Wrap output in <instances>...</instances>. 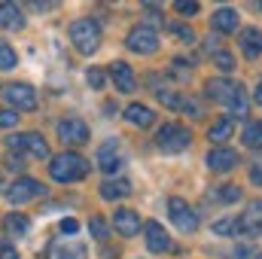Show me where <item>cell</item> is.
<instances>
[{
    "instance_id": "cell-33",
    "label": "cell",
    "mask_w": 262,
    "mask_h": 259,
    "mask_svg": "<svg viewBox=\"0 0 262 259\" xmlns=\"http://www.w3.org/2000/svg\"><path fill=\"white\" fill-rule=\"evenodd\" d=\"M12 125H18V113L9 110V107H3L0 110V128H12Z\"/></svg>"
},
{
    "instance_id": "cell-42",
    "label": "cell",
    "mask_w": 262,
    "mask_h": 259,
    "mask_svg": "<svg viewBox=\"0 0 262 259\" xmlns=\"http://www.w3.org/2000/svg\"><path fill=\"white\" fill-rule=\"evenodd\" d=\"M9 168H12V171H21L25 165H21V159H18V156H9Z\"/></svg>"
},
{
    "instance_id": "cell-31",
    "label": "cell",
    "mask_w": 262,
    "mask_h": 259,
    "mask_svg": "<svg viewBox=\"0 0 262 259\" xmlns=\"http://www.w3.org/2000/svg\"><path fill=\"white\" fill-rule=\"evenodd\" d=\"M213 64L220 67L223 73H232V70H235V58H232V55L223 49V52H216V55H213Z\"/></svg>"
},
{
    "instance_id": "cell-38",
    "label": "cell",
    "mask_w": 262,
    "mask_h": 259,
    "mask_svg": "<svg viewBox=\"0 0 262 259\" xmlns=\"http://www.w3.org/2000/svg\"><path fill=\"white\" fill-rule=\"evenodd\" d=\"M76 232H79V223L76 220H70V217L61 220V235H76Z\"/></svg>"
},
{
    "instance_id": "cell-25",
    "label": "cell",
    "mask_w": 262,
    "mask_h": 259,
    "mask_svg": "<svg viewBox=\"0 0 262 259\" xmlns=\"http://www.w3.org/2000/svg\"><path fill=\"white\" fill-rule=\"evenodd\" d=\"M241 140L250 146V149H259L262 146V122H247V128L241 134Z\"/></svg>"
},
{
    "instance_id": "cell-2",
    "label": "cell",
    "mask_w": 262,
    "mask_h": 259,
    "mask_svg": "<svg viewBox=\"0 0 262 259\" xmlns=\"http://www.w3.org/2000/svg\"><path fill=\"white\" fill-rule=\"evenodd\" d=\"M70 43L82 52V55H95L101 46V28L92 18H76L70 25Z\"/></svg>"
},
{
    "instance_id": "cell-32",
    "label": "cell",
    "mask_w": 262,
    "mask_h": 259,
    "mask_svg": "<svg viewBox=\"0 0 262 259\" xmlns=\"http://www.w3.org/2000/svg\"><path fill=\"white\" fill-rule=\"evenodd\" d=\"M85 79H89V85H92V89H104V82H107V76H104V70H101V67H89Z\"/></svg>"
},
{
    "instance_id": "cell-39",
    "label": "cell",
    "mask_w": 262,
    "mask_h": 259,
    "mask_svg": "<svg viewBox=\"0 0 262 259\" xmlns=\"http://www.w3.org/2000/svg\"><path fill=\"white\" fill-rule=\"evenodd\" d=\"M174 34H177L180 40H186V43H192V40H195V34H192V28H186V25H177V28H174Z\"/></svg>"
},
{
    "instance_id": "cell-36",
    "label": "cell",
    "mask_w": 262,
    "mask_h": 259,
    "mask_svg": "<svg viewBox=\"0 0 262 259\" xmlns=\"http://www.w3.org/2000/svg\"><path fill=\"white\" fill-rule=\"evenodd\" d=\"M58 259H85V247L82 244H76V247H67L58 253Z\"/></svg>"
},
{
    "instance_id": "cell-18",
    "label": "cell",
    "mask_w": 262,
    "mask_h": 259,
    "mask_svg": "<svg viewBox=\"0 0 262 259\" xmlns=\"http://www.w3.org/2000/svg\"><path fill=\"white\" fill-rule=\"evenodd\" d=\"M241 52L247 58H259L262 55V31L259 28H244L241 31Z\"/></svg>"
},
{
    "instance_id": "cell-41",
    "label": "cell",
    "mask_w": 262,
    "mask_h": 259,
    "mask_svg": "<svg viewBox=\"0 0 262 259\" xmlns=\"http://www.w3.org/2000/svg\"><path fill=\"white\" fill-rule=\"evenodd\" d=\"M250 180H253V183H259V186H262V165H256V168L250 171Z\"/></svg>"
},
{
    "instance_id": "cell-16",
    "label": "cell",
    "mask_w": 262,
    "mask_h": 259,
    "mask_svg": "<svg viewBox=\"0 0 262 259\" xmlns=\"http://www.w3.org/2000/svg\"><path fill=\"white\" fill-rule=\"evenodd\" d=\"M235 85H238V82H232V79H207V82H204V95H207L210 101L226 104L229 95L235 92Z\"/></svg>"
},
{
    "instance_id": "cell-30",
    "label": "cell",
    "mask_w": 262,
    "mask_h": 259,
    "mask_svg": "<svg viewBox=\"0 0 262 259\" xmlns=\"http://www.w3.org/2000/svg\"><path fill=\"white\" fill-rule=\"evenodd\" d=\"M89 232H92L95 241H104V238H107V223H104L101 217H92V220H89Z\"/></svg>"
},
{
    "instance_id": "cell-11",
    "label": "cell",
    "mask_w": 262,
    "mask_h": 259,
    "mask_svg": "<svg viewBox=\"0 0 262 259\" xmlns=\"http://www.w3.org/2000/svg\"><path fill=\"white\" fill-rule=\"evenodd\" d=\"M98 168H101L107 177L122 168V156H119V143H116V140H107V143L98 149Z\"/></svg>"
},
{
    "instance_id": "cell-7",
    "label": "cell",
    "mask_w": 262,
    "mask_h": 259,
    "mask_svg": "<svg viewBox=\"0 0 262 259\" xmlns=\"http://www.w3.org/2000/svg\"><path fill=\"white\" fill-rule=\"evenodd\" d=\"M3 98H6V104H9V110H37V92L28 85V82H12V85H6V92H3Z\"/></svg>"
},
{
    "instance_id": "cell-24",
    "label": "cell",
    "mask_w": 262,
    "mask_h": 259,
    "mask_svg": "<svg viewBox=\"0 0 262 259\" xmlns=\"http://www.w3.org/2000/svg\"><path fill=\"white\" fill-rule=\"evenodd\" d=\"M3 229H6L9 235H15V238H21V235H28V229H31V223H28V217H25V213H9V217L3 220Z\"/></svg>"
},
{
    "instance_id": "cell-29",
    "label": "cell",
    "mask_w": 262,
    "mask_h": 259,
    "mask_svg": "<svg viewBox=\"0 0 262 259\" xmlns=\"http://www.w3.org/2000/svg\"><path fill=\"white\" fill-rule=\"evenodd\" d=\"M238 198H241V189L232 186V183L220 186V192H216V201H223V204H232V201H238Z\"/></svg>"
},
{
    "instance_id": "cell-13",
    "label": "cell",
    "mask_w": 262,
    "mask_h": 259,
    "mask_svg": "<svg viewBox=\"0 0 262 259\" xmlns=\"http://www.w3.org/2000/svg\"><path fill=\"white\" fill-rule=\"evenodd\" d=\"M143 232H146V247H149L152 253H165V250H171V238H168V232H165L159 223H146Z\"/></svg>"
},
{
    "instance_id": "cell-35",
    "label": "cell",
    "mask_w": 262,
    "mask_h": 259,
    "mask_svg": "<svg viewBox=\"0 0 262 259\" xmlns=\"http://www.w3.org/2000/svg\"><path fill=\"white\" fill-rule=\"evenodd\" d=\"M0 259H18L15 244H12V241H6V238H0Z\"/></svg>"
},
{
    "instance_id": "cell-44",
    "label": "cell",
    "mask_w": 262,
    "mask_h": 259,
    "mask_svg": "<svg viewBox=\"0 0 262 259\" xmlns=\"http://www.w3.org/2000/svg\"><path fill=\"white\" fill-rule=\"evenodd\" d=\"M256 259H262V253H259V256H256Z\"/></svg>"
},
{
    "instance_id": "cell-19",
    "label": "cell",
    "mask_w": 262,
    "mask_h": 259,
    "mask_svg": "<svg viewBox=\"0 0 262 259\" xmlns=\"http://www.w3.org/2000/svg\"><path fill=\"white\" fill-rule=\"evenodd\" d=\"M125 119H128L131 125H137V128H149L156 122V113L146 104H128L125 107Z\"/></svg>"
},
{
    "instance_id": "cell-12",
    "label": "cell",
    "mask_w": 262,
    "mask_h": 259,
    "mask_svg": "<svg viewBox=\"0 0 262 259\" xmlns=\"http://www.w3.org/2000/svg\"><path fill=\"white\" fill-rule=\"evenodd\" d=\"M113 229L122 235V238H131V235H137V229H140V217L128 210V207H122V210H116L113 213Z\"/></svg>"
},
{
    "instance_id": "cell-6",
    "label": "cell",
    "mask_w": 262,
    "mask_h": 259,
    "mask_svg": "<svg viewBox=\"0 0 262 259\" xmlns=\"http://www.w3.org/2000/svg\"><path fill=\"white\" fill-rule=\"evenodd\" d=\"M125 43H128L131 52H137V55H152V52L159 49V34H156L149 25H137V28L128 31Z\"/></svg>"
},
{
    "instance_id": "cell-27",
    "label": "cell",
    "mask_w": 262,
    "mask_h": 259,
    "mask_svg": "<svg viewBox=\"0 0 262 259\" xmlns=\"http://www.w3.org/2000/svg\"><path fill=\"white\" fill-rule=\"evenodd\" d=\"M15 64H18L15 49H12L9 43H3V40H0V70H12Z\"/></svg>"
},
{
    "instance_id": "cell-10",
    "label": "cell",
    "mask_w": 262,
    "mask_h": 259,
    "mask_svg": "<svg viewBox=\"0 0 262 259\" xmlns=\"http://www.w3.org/2000/svg\"><path fill=\"white\" fill-rule=\"evenodd\" d=\"M238 165H241V156H238L235 149H229V146H216V149H210V153H207V168H210V171H216V174L235 171Z\"/></svg>"
},
{
    "instance_id": "cell-23",
    "label": "cell",
    "mask_w": 262,
    "mask_h": 259,
    "mask_svg": "<svg viewBox=\"0 0 262 259\" xmlns=\"http://www.w3.org/2000/svg\"><path fill=\"white\" fill-rule=\"evenodd\" d=\"M226 107H229V113L235 116V119H241V116H247V95H244V85L238 82L235 85V92L229 95V101H226Z\"/></svg>"
},
{
    "instance_id": "cell-28",
    "label": "cell",
    "mask_w": 262,
    "mask_h": 259,
    "mask_svg": "<svg viewBox=\"0 0 262 259\" xmlns=\"http://www.w3.org/2000/svg\"><path fill=\"white\" fill-rule=\"evenodd\" d=\"M213 232H216V235H238L241 226H238L235 217H232V220H216V223H213Z\"/></svg>"
},
{
    "instance_id": "cell-8",
    "label": "cell",
    "mask_w": 262,
    "mask_h": 259,
    "mask_svg": "<svg viewBox=\"0 0 262 259\" xmlns=\"http://www.w3.org/2000/svg\"><path fill=\"white\" fill-rule=\"evenodd\" d=\"M168 213H171V220H174V226L180 229V232H195L198 229V213L183 201V198H171L168 201Z\"/></svg>"
},
{
    "instance_id": "cell-20",
    "label": "cell",
    "mask_w": 262,
    "mask_h": 259,
    "mask_svg": "<svg viewBox=\"0 0 262 259\" xmlns=\"http://www.w3.org/2000/svg\"><path fill=\"white\" fill-rule=\"evenodd\" d=\"M110 76H113L119 92H134V73H131V67L125 61H113L110 64Z\"/></svg>"
},
{
    "instance_id": "cell-17",
    "label": "cell",
    "mask_w": 262,
    "mask_h": 259,
    "mask_svg": "<svg viewBox=\"0 0 262 259\" xmlns=\"http://www.w3.org/2000/svg\"><path fill=\"white\" fill-rule=\"evenodd\" d=\"M0 28L3 31H21L25 28V15L15 3H0Z\"/></svg>"
},
{
    "instance_id": "cell-5",
    "label": "cell",
    "mask_w": 262,
    "mask_h": 259,
    "mask_svg": "<svg viewBox=\"0 0 262 259\" xmlns=\"http://www.w3.org/2000/svg\"><path fill=\"white\" fill-rule=\"evenodd\" d=\"M43 195H46V186L40 180H34V177H18L12 186H6V198L12 204H28V201L43 198Z\"/></svg>"
},
{
    "instance_id": "cell-15",
    "label": "cell",
    "mask_w": 262,
    "mask_h": 259,
    "mask_svg": "<svg viewBox=\"0 0 262 259\" xmlns=\"http://www.w3.org/2000/svg\"><path fill=\"white\" fill-rule=\"evenodd\" d=\"M210 25H213L220 34H235V31H238V12L229 9V6H223V9H216V12L210 15Z\"/></svg>"
},
{
    "instance_id": "cell-1",
    "label": "cell",
    "mask_w": 262,
    "mask_h": 259,
    "mask_svg": "<svg viewBox=\"0 0 262 259\" xmlns=\"http://www.w3.org/2000/svg\"><path fill=\"white\" fill-rule=\"evenodd\" d=\"M49 174H52V180H58V183H76V180H82V177L89 174V162H85L82 156H76V153H61V156L52 159Z\"/></svg>"
},
{
    "instance_id": "cell-37",
    "label": "cell",
    "mask_w": 262,
    "mask_h": 259,
    "mask_svg": "<svg viewBox=\"0 0 262 259\" xmlns=\"http://www.w3.org/2000/svg\"><path fill=\"white\" fill-rule=\"evenodd\" d=\"M180 110H189V116H195V119H201V104H198V101H192V98H186Z\"/></svg>"
},
{
    "instance_id": "cell-40",
    "label": "cell",
    "mask_w": 262,
    "mask_h": 259,
    "mask_svg": "<svg viewBox=\"0 0 262 259\" xmlns=\"http://www.w3.org/2000/svg\"><path fill=\"white\" fill-rule=\"evenodd\" d=\"M177 79H189V70H183V61H174V70H171Z\"/></svg>"
},
{
    "instance_id": "cell-14",
    "label": "cell",
    "mask_w": 262,
    "mask_h": 259,
    "mask_svg": "<svg viewBox=\"0 0 262 259\" xmlns=\"http://www.w3.org/2000/svg\"><path fill=\"white\" fill-rule=\"evenodd\" d=\"M238 226H241V232H247V235H259L262 232V201H253V204L247 207V213L238 217Z\"/></svg>"
},
{
    "instance_id": "cell-4",
    "label": "cell",
    "mask_w": 262,
    "mask_h": 259,
    "mask_svg": "<svg viewBox=\"0 0 262 259\" xmlns=\"http://www.w3.org/2000/svg\"><path fill=\"white\" fill-rule=\"evenodd\" d=\"M189 140H192V134L183 128V125H174V122L162 125L159 134H156V146L162 153H183L189 146Z\"/></svg>"
},
{
    "instance_id": "cell-9",
    "label": "cell",
    "mask_w": 262,
    "mask_h": 259,
    "mask_svg": "<svg viewBox=\"0 0 262 259\" xmlns=\"http://www.w3.org/2000/svg\"><path fill=\"white\" fill-rule=\"evenodd\" d=\"M58 137L64 143H70V146H82V143H89V125L82 119H76V116L61 119L58 122Z\"/></svg>"
},
{
    "instance_id": "cell-21",
    "label": "cell",
    "mask_w": 262,
    "mask_h": 259,
    "mask_svg": "<svg viewBox=\"0 0 262 259\" xmlns=\"http://www.w3.org/2000/svg\"><path fill=\"white\" fill-rule=\"evenodd\" d=\"M125 195H131L128 180H104V183H101V198H104V201H119V198H125Z\"/></svg>"
},
{
    "instance_id": "cell-34",
    "label": "cell",
    "mask_w": 262,
    "mask_h": 259,
    "mask_svg": "<svg viewBox=\"0 0 262 259\" xmlns=\"http://www.w3.org/2000/svg\"><path fill=\"white\" fill-rule=\"evenodd\" d=\"M174 9H177L180 15H195L198 3H195V0H177V3H174Z\"/></svg>"
},
{
    "instance_id": "cell-43",
    "label": "cell",
    "mask_w": 262,
    "mask_h": 259,
    "mask_svg": "<svg viewBox=\"0 0 262 259\" xmlns=\"http://www.w3.org/2000/svg\"><path fill=\"white\" fill-rule=\"evenodd\" d=\"M253 101L262 107V76H259V82H256V92H253Z\"/></svg>"
},
{
    "instance_id": "cell-3",
    "label": "cell",
    "mask_w": 262,
    "mask_h": 259,
    "mask_svg": "<svg viewBox=\"0 0 262 259\" xmlns=\"http://www.w3.org/2000/svg\"><path fill=\"white\" fill-rule=\"evenodd\" d=\"M6 146L9 153H21V156H31V159H49V143L43 140V134L37 131H25V134H12L6 137Z\"/></svg>"
},
{
    "instance_id": "cell-45",
    "label": "cell",
    "mask_w": 262,
    "mask_h": 259,
    "mask_svg": "<svg viewBox=\"0 0 262 259\" xmlns=\"http://www.w3.org/2000/svg\"><path fill=\"white\" fill-rule=\"evenodd\" d=\"M259 9H262V3H259Z\"/></svg>"
},
{
    "instance_id": "cell-22",
    "label": "cell",
    "mask_w": 262,
    "mask_h": 259,
    "mask_svg": "<svg viewBox=\"0 0 262 259\" xmlns=\"http://www.w3.org/2000/svg\"><path fill=\"white\" fill-rule=\"evenodd\" d=\"M232 131H235V119L232 116H220L216 122H210V128H207V140H229L232 137Z\"/></svg>"
},
{
    "instance_id": "cell-26",
    "label": "cell",
    "mask_w": 262,
    "mask_h": 259,
    "mask_svg": "<svg viewBox=\"0 0 262 259\" xmlns=\"http://www.w3.org/2000/svg\"><path fill=\"white\" fill-rule=\"evenodd\" d=\"M156 98H159L168 110H180V107H183V98H180L177 92H171V89H156Z\"/></svg>"
}]
</instances>
